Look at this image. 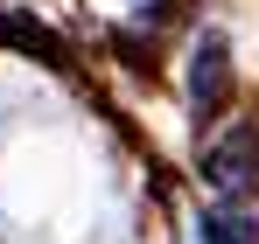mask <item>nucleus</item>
<instances>
[{"label":"nucleus","mask_w":259,"mask_h":244,"mask_svg":"<svg viewBox=\"0 0 259 244\" xmlns=\"http://www.w3.org/2000/svg\"><path fill=\"white\" fill-rule=\"evenodd\" d=\"M196 237L203 244H259V223L238 216V209H210V216L196 223Z\"/></svg>","instance_id":"3"},{"label":"nucleus","mask_w":259,"mask_h":244,"mask_svg":"<svg viewBox=\"0 0 259 244\" xmlns=\"http://www.w3.org/2000/svg\"><path fill=\"white\" fill-rule=\"evenodd\" d=\"M203 174H210L224 196L252 189V181H259V133H252V126H231L210 154H203Z\"/></svg>","instance_id":"1"},{"label":"nucleus","mask_w":259,"mask_h":244,"mask_svg":"<svg viewBox=\"0 0 259 244\" xmlns=\"http://www.w3.org/2000/svg\"><path fill=\"white\" fill-rule=\"evenodd\" d=\"M231 91V56H224V35H203L196 56H189V105L196 112H217Z\"/></svg>","instance_id":"2"}]
</instances>
